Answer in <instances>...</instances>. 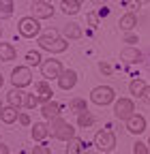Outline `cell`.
<instances>
[{
  "mask_svg": "<svg viewBox=\"0 0 150 154\" xmlns=\"http://www.w3.org/2000/svg\"><path fill=\"white\" fill-rule=\"evenodd\" d=\"M36 43H39V47H41V49L52 51V54H62V51H67V49H69L67 38L58 36V32H56V30H47L45 34H39Z\"/></svg>",
  "mask_w": 150,
  "mask_h": 154,
  "instance_id": "cell-1",
  "label": "cell"
},
{
  "mask_svg": "<svg viewBox=\"0 0 150 154\" xmlns=\"http://www.w3.org/2000/svg\"><path fill=\"white\" fill-rule=\"evenodd\" d=\"M49 135L54 139H58V141H69V139H73L75 137V128L64 120V118H54V120H49Z\"/></svg>",
  "mask_w": 150,
  "mask_h": 154,
  "instance_id": "cell-2",
  "label": "cell"
},
{
  "mask_svg": "<svg viewBox=\"0 0 150 154\" xmlns=\"http://www.w3.org/2000/svg\"><path fill=\"white\" fill-rule=\"evenodd\" d=\"M17 30H20V34L24 38H34V36H39L41 32V24H39V19L28 15V17H22L20 22H17Z\"/></svg>",
  "mask_w": 150,
  "mask_h": 154,
  "instance_id": "cell-3",
  "label": "cell"
},
{
  "mask_svg": "<svg viewBox=\"0 0 150 154\" xmlns=\"http://www.w3.org/2000/svg\"><path fill=\"white\" fill-rule=\"evenodd\" d=\"M114 99H116V92H114V88H109V86H97L95 90L90 92V101L95 105H99V107L109 105Z\"/></svg>",
  "mask_w": 150,
  "mask_h": 154,
  "instance_id": "cell-4",
  "label": "cell"
},
{
  "mask_svg": "<svg viewBox=\"0 0 150 154\" xmlns=\"http://www.w3.org/2000/svg\"><path fill=\"white\" fill-rule=\"evenodd\" d=\"M95 148H97V150H101L103 154L111 152V150L116 148V135L111 133V131H107V128L99 131V133L95 135Z\"/></svg>",
  "mask_w": 150,
  "mask_h": 154,
  "instance_id": "cell-5",
  "label": "cell"
},
{
  "mask_svg": "<svg viewBox=\"0 0 150 154\" xmlns=\"http://www.w3.org/2000/svg\"><path fill=\"white\" fill-rule=\"evenodd\" d=\"M11 84H13V88H26V86H30L32 84V73H30V69L28 66H15L13 69V73H11Z\"/></svg>",
  "mask_w": 150,
  "mask_h": 154,
  "instance_id": "cell-6",
  "label": "cell"
},
{
  "mask_svg": "<svg viewBox=\"0 0 150 154\" xmlns=\"http://www.w3.org/2000/svg\"><path fill=\"white\" fill-rule=\"evenodd\" d=\"M133 113H135V103L131 101V99H118L114 103V116H116L118 120L127 122Z\"/></svg>",
  "mask_w": 150,
  "mask_h": 154,
  "instance_id": "cell-7",
  "label": "cell"
},
{
  "mask_svg": "<svg viewBox=\"0 0 150 154\" xmlns=\"http://www.w3.org/2000/svg\"><path fill=\"white\" fill-rule=\"evenodd\" d=\"M62 62L60 60H54V58H49V60H43L41 62V75L45 77V79H58V77L62 75Z\"/></svg>",
  "mask_w": 150,
  "mask_h": 154,
  "instance_id": "cell-8",
  "label": "cell"
},
{
  "mask_svg": "<svg viewBox=\"0 0 150 154\" xmlns=\"http://www.w3.org/2000/svg\"><path fill=\"white\" fill-rule=\"evenodd\" d=\"M30 11H32V17H36V19H49V17H54V7L49 2H41V0H34Z\"/></svg>",
  "mask_w": 150,
  "mask_h": 154,
  "instance_id": "cell-9",
  "label": "cell"
},
{
  "mask_svg": "<svg viewBox=\"0 0 150 154\" xmlns=\"http://www.w3.org/2000/svg\"><path fill=\"white\" fill-rule=\"evenodd\" d=\"M124 124H127V131L133 133V135H142L146 131V118H144L142 113H133Z\"/></svg>",
  "mask_w": 150,
  "mask_h": 154,
  "instance_id": "cell-10",
  "label": "cell"
},
{
  "mask_svg": "<svg viewBox=\"0 0 150 154\" xmlns=\"http://www.w3.org/2000/svg\"><path fill=\"white\" fill-rule=\"evenodd\" d=\"M56 82H58L60 90H71V88H75V84H77V73H75L73 69H64L62 75Z\"/></svg>",
  "mask_w": 150,
  "mask_h": 154,
  "instance_id": "cell-11",
  "label": "cell"
},
{
  "mask_svg": "<svg viewBox=\"0 0 150 154\" xmlns=\"http://www.w3.org/2000/svg\"><path fill=\"white\" fill-rule=\"evenodd\" d=\"M60 109H62V107H60V103H56V101H47V103H43V105H41V113H43V118H45V120H54V118H58V116L62 113Z\"/></svg>",
  "mask_w": 150,
  "mask_h": 154,
  "instance_id": "cell-12",
  "label": "cell"
},
{
  "mask_svg": "<svg viewBox=\"0 0 150 154\" xmlns=\"http://www.w3.org/2000/svg\"><path fill=\"white\" fill-rule=\"evenodd\" d=\"M120 60H122L124 64H135V62H139V60H142V54H139V49H137V47L129 45V47H124V49L120 51Z\"/></svg>",
  "mask_w": 150,
  "mask_h": 154,
  "instance_id": "cell-13",
  "label": "cell"
},
{
  "mask_svg": "<svg viewBox=\"0 0 150 154\" xmlns=\"http://www.w3.org/2000/svg\"><path fill=\"white\" fill-rule=\"evenodd\" d=\"M24 99H26V92L22 90V88H13V90H9V94H7V103L11 105V107H24Z\"/></svg>",
  "mask_w": 150,
  "mask_h": 154,
  "instance_id": "cell-14",
  "label": "cell"
},
{
  "mask_svg": "<svg viewBox=\"0 0 150 154\" xmlns=\"http://www.w3.org/2000/svg\"><path fill=\"white\" fill-rule=\"evenodd\" d=\"M30 135H32L34 141H45V139L49 137V124H45V122H36V124H32Z\"/></svg>",
  "mask_w": 150,
  "mask_h": 154,
  "instance_id": "cell-15",
  "label": "cell"
},
{
  "mask_svg": "<svg viewBox=\"0 0 150 154\" xmlns=\"http://www.w3.org/2000/svg\"><path fill=\"white\" fill-rule=\"evenodd\" d=\"M36 99H39V103L43 105V103H47V101H52V88H49V84H47V79H43V82H39L36 84Z\"/></svg>",
  "mask_w": 150,
  "mask_h": 154,
  "instance_id": "cell-16",
  "label": "cell"
},
{
  "mask_svg": "<svg viewBox=\"0 0 150 154\" xmlns=\"http://www.w3.org/2000/svg\"><path fill=\"white\" fill-rule=\"evenodd\" d=\"M118 26H120V30H124V32L133 30V28L137 26V15H135V13H124V15L120 17Z\"/></svg>",
  "mask_w": 150,
  "mask_h": 154,
  "instance_id": "cell-17",
  "label": "cell"
},
{
  "mask_svg": "<svg viewBox=\"0 0 150 154\" xmlns=\"http://www.w3.org/2000/svg\"><path fill=\"white\" fill-rule=\"evenodd\" d=\"M0 118H2V122H5V124H13L17 118H20V109H17V107H11V105H7L2 111H0Z\"/></svg>",
  "mask_w": 150,
  "mask_h": 154,
  "instance_id": "cell-18",
  "label": "cell"
},
{
  "mask_svg": "<svg viewBox=\"0 0 150 154\" xmlns=\"http://www.w3.org/2000/svg\"><path fill=\"white\" fill-rule=\"evenodd\" d=\"M15 56H17V51L11 43H0V62H11V60H15Z\"/></svg>",
  "mask_w": 150,
  "mask_h": 154,
  "instance_id": "cell-19",
  "label": "cell"
},
{
  "mask_svg": "<svg viewBox=\"0 0 150 154\" xmlns=\"http://www.w3.org/2000/svg\"><path fill=\"white\" fill-rule=\"evenodd\" d=\"M146 86H148V84L142 79V77H135V79L129 84V92L133 94V96H137V99H139V96H142V92L146 90Z\"/></svg>",
  "mask_w": 150,
  "mask_h": 154,
  "instance_id": "cell-20",
  "label": "cell"
},
{
  "mask_svg": "<svg viewBox=\"0 0 150 154\" xmlns=\"http://www.w3.org/2000/svg\"><path fill=\"white\" fill-rule=\"evenodd\" d=\"M82 148H84V141L73 137L67 141V148H64V154H82Z\"/></svg>",
  "mask_w": 150,
  "mask_h": 154,
  "instance_id": "cell-21",
  "label": "cell"
},
{
  "mask_svg": "<svg viewBox=\"0 0 150 154\" xmlns=\"http://www.w3.org/2000/svg\"><path fill=\"white\" fill-rule=\"evenodd\" d=\"M80 5H82V2H77V0H62V2H60V9H62V13H67V15H75V13H80Z\"/></svg>",
  "mask_w": 150,
  "mask_h": 154,
  "instance_id": "cell-22",
  "label": "cell"
},
{
  "mask_svg": "<svg viewBox=\"0 0 150 154\" xmlns=\"http://www.w3.org/2000/svg\"><path fill=\"white\" fill-rule=\"evenodd\" d=\"M62 34L67 36V38H73V41H75V38H82V28L77 26V24H67L64 26V30H62Z\"/></svg>",
  "mask_w": 150,
  "mask_h": 154,
  "instance_id": "cell-23",
  "label": "cell"
},
{
  "mask_svg": "<svg viewBox=\"0 0 150 154\" xmlns=\"http://www.w3.org/2000/svg\"><path fill=\"white\" fill-rule=\"evenodd\" d=\"M13 0H0V19H9L13 15Z\"/></svg>",
  "mask_w": 150,
  "mask_h": 154,
  "instance_id": "cell-24",
  "label": "cell"
},
{
  "mask_svg": "<svg viewBox=\"0 0 150 154\" xmlns=\"http://www.w3.org/2000/svg\"><path fill=\"white\" fill-rule=\"evenodd\" d=\"M26 62H28L30 66H41L43 58H41V54L36 51V49H30V51H26Z\"/></svg>",
  "mask_w": 150,
  "mask_h": 154,
  "instance_id": "cell-25",
  "label": "cell"
},
{
  "mask_svg": "<svg viewBox=\"0 0 150 154\" xmlns=\"http://www.w3.org/2000/svg\"><path fill=\"white\" fill-rule=\"evenodd\" d=\"M92 122H95V118H92V113H88V111H84V113H80V116H77V124H80L82 128L92 126Z\"/></svg>",
  "mask_w": 150,
  "mask_h": 154,
  "instance_id": "cell-26",
  "label": "cell"
},
{
  "mask_svg": "<svg viewBox=\"0 0 150 154\" xmlns=\"http://www.w3.org/2000/svg\"><path fill=\"white\" fill-rule=\"evenodd\" d=\"M71 111H75V113H84V111H88V107H86V101L84 99H73L71 101Z\"/></svg>",
  "mask_w": 150,
  "mask_h": 154,
  "instance_id": "cell-27",
  "label": "cell"
},
{
  "mask_svg": "<svg viewBox=\"0 0 150 154\" xmlns=\"http://www.w3.org/2000/svg\"><path fill=\"white\" fill-rule=\"evenodd\" d=\"M36 105H39V99H36V94L32 92V94H28L26 92V99H24V107L26 109H34Z\"/></svg>",
  "mask_w": 150,
  "mask_h": 154,
  "instance_id": "cell-28",
  "label": "cell"
},
{
  "mask_svg": "<svg viewBox=\"0 0 150 154\" xmlns=\"http://www.w3.org/2000/svg\"><path fill=\"white\" fill-rule=\"evenodd\" d=\"M133 154H148V143L135 141V143H133Z\"/></svg>",
  "mask_w": 150,
  "mask_h": 154,
  "instance_id": "cell-29",
  "label": "cell"
},
{
  "mask_svg": "<svg viewBox=\"0 0 150 154\" xmlns=\"http://www.w3.org/2000/svg\"><path fill=\"white\" fill-rule=\"evenodd\" d=\"M32 154H52V150H49L45 143H39V146L32 148Z\"/></svg>",
  "mask_w": 150,
  "mask_h": 154,
  "instance_id": "cell-30",
  "label": "cell"
},
{
  "mask_svg": "<svg viewBox=\"0 0 150 154\" xmlns=\"http://www.w3.org/2000/svg\"><path fill=\"white\" fill-rule=\"evenodd\" d=\"M124 5L129 7V13H135V11L139 9V2H137V0H124Z\"/></svg>",
  "mask_w": 150,
  "mask_h": 154,
  "instance_id": "cell-31",
  "label": "cell"
},
{
  "mask_svg": "<svg viewBox=\"0 0 150 154\" xmlns=\"http://www.w3.org/2000/svg\"><path fill=\"white\" fill-rule=\"evenodd\" d=\"M139 99H142L144 103H148V105H150V86H146V90L142 92V96H139Z\"/></svg>",
  "mask_w": 150,
  "mask_h": 154,
  "instance_id": "cell-32",
  "label": "cell"
},
{
  "mask_svg": "<svg viewBox=\"0 0 150 154\" xmlns=\"http://www.w3.org/2000/svg\"><path fill=\"white\" fill-rule=\"evenodd\" d=\"M99 71L105 73V75H111V66H109L107 62H101V64H99Z\"/></svg>",
  "mask_w": 150,
  "mask_h": 154,
  "instance_id": "cell-33",
  "label": "cell"
},
{
  "mask_svg": "<svg viewBox=\"0 0 150 154\" xmlns=\"http://www.w3.org/2000/svg\"><path fill=\"white\" fill-rule=\"evenodd\" d=\"M0 154H11V152H9V146L2 143V141H0Z\"/></svg>",
  "mask_w": 150,
  "mask_h": 154,
  "instance_id": "cell-34",
  "label": "cell"
},
{
  "mask_svg": "<svg viewBox=\"0 0 150 154\" xmlns=\"http://www.w3.org/2000/svg\"><path fill=\"white\" fill-rule=\"evenodd\" d=\"M20 122H22V124H30V118H28L26 113H20Z\"/></svg>",
  "mask_w": 150,
  "mask_h": 154,
  "instance_id": "cell-35",
  "label": "cell"
},
{
  "mask_svg": "<svg viewBox=\"0 0 150 154\" xmlns=\"http://www.w3.org/2000/svg\"><path fill=\"white\" fill-rule=\"evenodd\" d=\"M135 41H137V36H135V34H129V36H127V43H131V45H133Z\"/></svg>",
  "mask_w": 150,
  "mask_h": 154,
  "instance_id": "cell-36",
  "label": "cell"
},
{
  "mask_svg": "<svg viewBox=\"0 0 150 154\" xmlns=\"http://www.w3.org/2000/svg\"><path fill=\"white\" fill-rule=\"evenodd\" d=\"M97 22H99L97 15H90V24H92V26H97Z\"/></svg>",
  "mask_w": 150,
  "mask_h": 154,
  "instance_id": "cell-37",
  "label": "cell"
},
{
  "mask_svg": "<svg viewBox=\"0 0 150 154\" xmlns=\"http://www.w3.org/2000/svg\"><path fill=\"white\" fill-rule=\"evenodd\" d=\"M2 84H5V77H2V75H0V88H2Z\"/></svg>",
  "mask_w": 150,
  "mask_h": 154,
  "instance_id": "cell-38",
  "label": "cell"
},
{
  "mask_svg": "<svg viewBox=\"0 0 150 154\" xmlns=\"http://www.w3.org/2000/svg\"><path fill=\"white\" fill-rule=\"evenodd\" d=\"M137 2H139V5H146V2H150V0H137Z\"/></svg>",
  "mask_w": 150,
  "mask_h": 154,
  "instance_id": "cell-39",
  "label": "cell"
},
{
  "mask_svg": "<svg viewBox=\"0 0 150 154\" xmlns=\"http://www.w3.org/2000/svg\"><path fill=\"white\" fill-rule=\"evenodd\" d=\"M2 109H5V107H2V101H0V111H2Z\"/></svg>",
  "mask_w": 150,
  "mask_h": 154,
  "instance_id": "cell-40",
  "label": "cell"
},
{
  "mask_svg": "<svg viewBox=\"0 0 150 154\" xmlns=\"http://www.w3.org/2000/svg\"><path fill=\"white\" fill-rule=\"evenodd\" d=\"M148 148H150V137H148Z\"/></svg>",
  "mask_w": 150,
  "mask_h": 154,
  "instance_id": "cell-41",
  "label": "cell"
},
{
  "mask_svg": "<svg viewBox=\"0 0 150 154\" xmlns=\"http://www.w3.org/2000/svg\"><path fill=\"white\" fill-rule=\"evenodd\" d=\"M41 2H49V0H41Z\"/></svg>",
  "mask_w": 150,
  "mask_h": 154,
  "instance_id": "cell-42",
  "label": "cell"
},
{
  "mask_svg": "<svg viewBox=\"0 0 150 154\" xmlns=\"http://www.w3.org/2000/svg\"><path fill=\"white\" fill-rule=\"evenodd\" d=\"M77 2H84V0H77Z\"/></svg>",
  "mask_w": 150,
  "mask_h": 154,
  "instance_id": "cell-43",
  "label": "cell"
},
{
  "mask_svg": "<svg viewBox=\"0 0 150 154\" xmlns=\"http://www.w3.org/2000/svg\"><path fill=\"white\" fill-rule=\"evenodd\" d=\"M107 154H111V152H107Z\"/></svg>",
  "mask_w": 150,
  "mask_h": 154,
  "instance_id": "cell-44",
  "label": "cell"
}]
</instances>
